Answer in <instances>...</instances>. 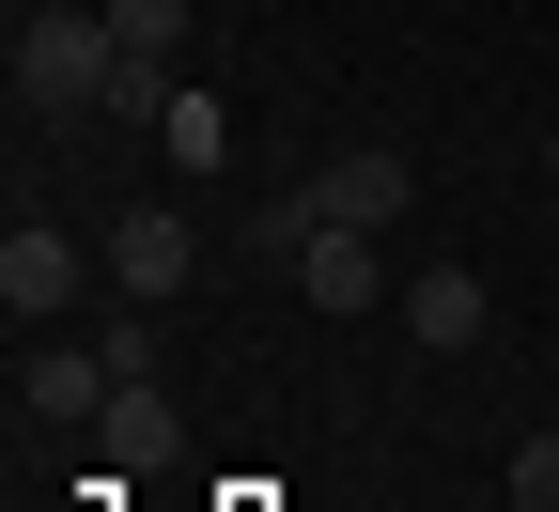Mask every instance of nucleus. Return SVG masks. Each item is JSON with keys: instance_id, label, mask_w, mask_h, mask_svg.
<instances>
[{"instance_id": "7", "label": "nucleus", "mask_w": 559, "mask_h": 512, "mask_svg": "<svg viewBox=\"0 0 559 512\" xmlns=\"http://www.w3.org/2000/svg\"><path fill=\"white\" fill-rule=\"evenodd\" d=\"M109 389H124V373H109L94 342H32V404H47V419H94Z\"/></svg>"}, {"instance_id": "2", "label": "nucleus", "mask_w": 559, "mask_h": 512, "mask_svg": "<svg viewBox=\"0 0 559 512\" xmlns=\"http://www.w3.org/2000/svg\"><path fill=\"white\" fill-rule=\"evenodd\" d=\"M404 156H389V140H342V156L296 187V202H280V249H296V234H404Z\"/></svg>"}, {"instance_id": "8", "label": "nucleus", "mask_w": 559, "mask_h": 512, "mask_svg": "<svg viewBox=\"0 0 559 512\" xmlns=\"http://www.w3.org/2000/svg\"><path fill=\"white\" fill-rule=\"evenodd\" d=\"M94 451H109V466H171V404H156V389H109V404H94Z\"/></svg>"}, {"instance_id": "11", "label": "nucleus", "mask_w": 559, "mask_h": 512, "mask_svg": "<svg viewBox=\"0 0 559 512\" xmlns=\"http://www.w3.org/2000/svg\"><path fill=\"white\" fill-rule=\"evenodd\" d=\"M513 497H528V512H559V419L528 434V451H513Z\"/></svg>"}, {"instance_id": "5", "label": "nucleus", "mask_w": 559, "mask_h": 512, "mask_svg": "<svg viewBox=\"0 0 559 512\" xmlns=\"http://www.w3.org/2000/svg\"><path fill=\"white\" fill-rule=\"evenodd\" d=\"M62 296H79V249H62L47 217H16V234H0V311H16V326H47Z\"/></svg>"}, {"instance_id": "12", "label": "nucleus", "mask_w": 559, "mask_h": 512, "mask_svg": "<svg viewBox=\"0 0 559 512\" xmlns=\"http://www.w3.org/2000/svg\"><path fill=\"white\" fill-rule=\"evenodd\" d=\"M544 171H559V124H544Z\"/></svg>"}, {"instance_id": "10", "label": "nucleus", "mask_w": 559, "mask_h": 512, "mask_svg": "<svg viewBox=\"0 0 559 512\" xmlns=\"http://www.w3.org/2000/svg\"><path fill=\"white\" fill-rule=\"evenodd\" d=\"M171 156L218 171V156H234V109H218V94H171Z\"/></svg>"}, {"instance_id": "6", "label": "nucleus", "mask_w": 559, "mask_h": 512, "mask_svg": "<svg viewBox=\"0 0 559 512\" xmlns=\"http://www.w3.org/2000/svg\"><path fill=\"white\" fill-rule=\"evenodd\" d=\"M296 296H311V311H373V296H389V249H373V234H296Z\"/></svg>"}, {"instance_id": "4", "label": "nucleus", "mask_w": 559, "mask_h": 512, "mask_svg": "<svg viewBox=\"0 0 559 512\" xmlns=\"http://www.w3.org/2000/svg\"><path fill=\"white\" fill-rule=\"evenodd\" d=\"M481 326H498L481 264H404V342H419V357H466Z\"/></svg>"}, {"instance_id": "1", "label": "nucleus", "mask_w": 559, "mask_h": 512, "mask_svg": "<svg viewBox=\"0 0 559 512\" xmlns=\"http://www.w3.org/2000/svg\"><path fill=\"white\" fill-rule=\"evenodd\" d=\"M109 16H62V0H47V16H16V109L32 124H94L109 109Z\"/></svg>"}, {"instance_id": "9", "label": "nucleus", "mask_w": 559, "mask_h": 512, "mask_svg": "<svg viewBox=\"0 0 559 512\" xmlns=\"http://www.w3.org/2000/svg\"><path fill=\"white\" fill-rule=\"evenodd\" d=\"M109 47H124V62H156V79H171V47H187V0H109Z\"/></svg>"}, {"instance_id": "3", "label": "nucleus", "mask_w": 559, "mask_h": 512, "mask_svg": "<svg viewBox=\"0 0 559 512\" xmlns=\"http://www.w3.org/2000/svg\"><path fill=\"white\" fill-rule=\"evenodd\" d=\"M109 279H124V311H171L187 279H202V234H187L171 202H124L109 217Z\"/></svg>"}]
</instances>
